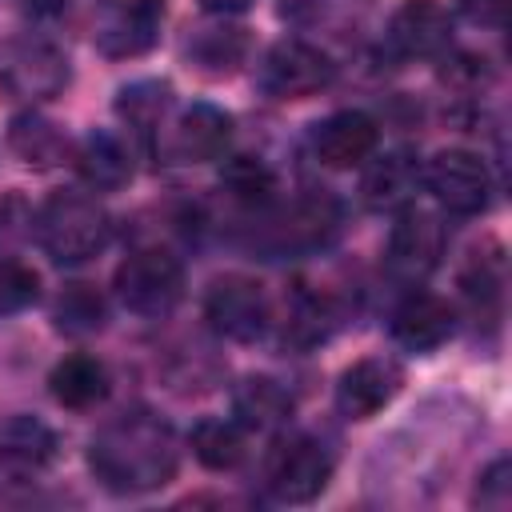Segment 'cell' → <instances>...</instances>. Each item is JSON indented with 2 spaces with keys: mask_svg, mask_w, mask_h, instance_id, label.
<instances>
[{
  "mask_svg": "<svg viewBox=\"0 0 512 512\" xmlns=\"http://www.w3.org/2000/svg\"><path fill=\"white\" fill-rule=\"evenodd\" d=\"M328 324H332V308H328V300H320V296H300L296 308H292L288 332H292L300 344H316V340L328 336Z\"/></svg>",
  "mask_w": 512,
  "mask_h": 512,
  "instance_id": "4dcf8cb0",
  "label": "cell"
},
{
  "mask_svg": "<svg viewBox=\"0 0 512 512\" xmlns=\"http://www.w3.org/2000/svg\"><path fill=\"white\" fill-rule=\"evenodd\" d=\"M336 76V64L308 40H276L260 68H256V84L272 96V100H304L316 96L320 88H328Z\"/></svg>",
  "mask_w": 512,
  "mask_h": 512,
  "instance_id": "52a82bcc",
  "label": "cell"
},
{
  "mask_svg": "<svg viewBox=\"0 0 512 512\" xmlns=\"http://www.w3.org/2000/svg\"><path fill=\"white\" fill-rule=\"evenodd\" d=\"M376 0H288L284 20L304 28V32H328V36H348L356 32Z\"/></svg>",
  "mask_w": 512,
  "mask_h": 512,
  "instance_id": "d4e9b609",
  "label": "cell"
},
{
  "mask_svg": "<svg viewBox=\"0 0 512 512\" xmlns=\"http://www.w3.org/2000/svg\"><path fill=\"white\" fill-rule=\"evenodd\" d=\"M232 140V116L216 104H192L180 112L176 128H172V152L188 164H204V160H220L224 148Z\"/></svg>",
  "mask_w": 512,
  "mask_h": 512,
  "instance_id": "ac0fdd59",
  "label": "cell"
},
{
  "mask_svg": "<svg viewBox=\"0 0 512 512\" xmlns=\"http://www.w3.org/2000/svg\"><path fill=\"white\" fill-rule=\"evenodd\" d=\"M88 468L108 492H156L180 468L176 432L152 412H124L108 420L88 448Z\"/></svg>",
  "mask_w": 512,
  "mask_h": 512,
  "instance_id": "6da1fadb",
  "label": "cell"
},
{
  "mask_svg": "<svg viewBox=\"0 0 512 512\" xmlns=\"http://www.w3.org/2000/svg\"><path fill=\"white\" fill-rule=\"evenodd\" d=\"M112 284L128 312L160 320L184 300V264L164 248H140L124 256Z\"/></svg>",
  "mask_w": 512,
  "mask_h": 512,
  "instance_id": "3957f363",
  "label": "cell"
},
{
  "mask_svg": "<svg viewBox=\"0 0 512 512\" xmlns=\"http://www.w3.org/2000/svg\"><path fill=\"white\" fill-rule=\"evenodd\" d=\"M224 188L240 200V204H252V208H264L276 192V176L264 160H252V156H232L228 168H224Z\"/></svg>",
  "mask_w": 512,
  "mask_h": 512,
  "instance_id": "83f0119b",
  "label": "cell"
},
{
  "mask_svg": "<svg viewBox=\"0 0 512 512\" xmlns=\"http://www.w3.org/2000/svg\"><path fill=\"white\" fill-rule=\"evenodd\" d=\"M292 416V392L272 376H244L232 392V420L244 424V432H272L288 424Z\"/></svg>",
  "mask_w": 512,
  "mask_h": 512,
  "instance_id": "ffe728a7",
  "label": "cell"
},
{
  "mask_svg": "<svg viewBox=\"0 0 512 512\" xmlns=\"http://www.w3.org/2000/svg\"><path fill=\"white\" fill-rule=\"evenodd\" d=\"M68 84V56L52 40H20L0 64V88L20 104H40L60 96Z\"/></svg>",
  "mask_w": 512,
  "mask_h": 512,
  "instance_id": "30bf717a",
  "label": "cell"
},
{
  "mask_svg": "<svg viewBox=\"0 0 512 512\" xmlns=\"http://www.w3.org/2000/svg\"><path fill=\"white\" fill-rule=\"evenodd\" d=\"M364 176H360V200L372 212H400L416 200L420 184H424V164L416 152L408 148H388V152H372L364 160Z\"/></svg>",
  "mask_w": 512,
  "mask_h": 512,
  "instance_id": "7c38bea8",
  "label": "cell"
},
{
  "mask_svg": "<svg viewBox=\"0 0 512 512\" xmlns=\"http://www.w3.org/2000/svg\"><path fill=\"white\" fill-rule=\"evenodd\" d=\"M508 492H512V468H508V460H496V464L480 476L476 500H480L484 508H504V504H508Z\"/></svg>",
  "mask_w": 512,
  "mask_h": 512,
  "instance_id": "836d02e7",
  "label": "cell"
},
{
  "mask_svg": "<svg viewBox=\"0 0 512 512\" xmlns=\"http://www.w3.org/2000/svg\"><path fill=\"white\" fill-rule=\"evenodd\" d=\"M456 12H460L468 24L504 28V20H508V0H456Z\"/></svg>",
  "mask_w": 512,
  "mask_h": 512,
  "instance_id": "e575fe53",
  "label": "cell"
},
{
  "mask_svg": "<svg viewBox=\"0 0 512 512\" xmlns=\"http://www.w3.org/2000/svg\"><path fill=\"white\" fill-rule=\"evenodd\" d=\"M448 64L452 68H444V80L456 84V88H464V92H480V88L492 84V68L484 60H476V56H456Z\"/></svg>",
  "mask_w": 512,
  "mask_h": 512,
  "instance_id": "d6a6232c",
  "label": "cell"
},
{
  "mask_svg": "<svg viewBox=\"0 0 512 512\" xmlns=\"http://www.w3.org/2000/svg\"><path fill=\"white\" fill-rule=\"evenodd\" d=\"M32 232L56 264H84L96 252H104V244L112 236V220L92 196L56 192L36 208Z\"/></svg>",
  "mask_w": 512,
  "mask_h": 512,
  "instance_id": "7a4b0ae2",
  "label": "cell"
},
{
  "mask_svg": "<svg viewBox=\"0 0 512 512\" xmlns=\"http://www.w3.org/2000/svg\"><path fill=\"white\" fill-rule=\"evenodd\" d=\"M204 320L212 324V332H220L236 344L260 340L272 320L264 284H256L252 276H220L204 296Z\"/></svg>",
  "mask_w": 512,
  "mask_h": 512,
  "instance_id": "9c48e42d",
  "label": "cell"
},
{
  "mask_svg": "<svg viewBox=\"0 0 512 512\" xmlns=\"http://www.w3.org/2000/svg\"><path fill=\"white\" fill-rule=\"evenodd\" d=\"M388 328H392V340H396L400 348H408V352H432V348H440V344L452 336L456 312H452V304H448L444 296L412 288V292L392 308V324H388Z\"/></svg>",
  "mask_w": 512,
  "mask_h": 512,
  "instance_id": "9a60e30c",
  "label": "cell"
},
{
  "mask_svg": "<svg viewBox=\"0 0 512 512\" xmlns=\"http://www.w3.org/2000/svg\"><path fill=\"white\" fill-rule=\"evenodd\" d=\"M168 104H172V88L164 80H136L128 88H120L116 96V116L140 136L152 144V136L160 132L164 116H168Z\"/></svg>",
  "mask_w": 512,
  "mask_h": 512,
  "instance_id": "484cf974",
  "label": "cell"
},
{
  "mask_svg": "<svg viewBox=\"0 0 512 512\" xmlns=\"http://www.w3.org/2000/svg\"><path fill=\"white\" fill-rule=\"evenodd\" d=\"M400 384H404V368L392 356H364L340 372L336 408L348 420H372L380 408H388L396 400Z\"/></svg>",
  "mask_w": 512,
  "mask_h": 512,
  "instance_id": "4fadbf2b",
  "label": "cell"
},
{
  "mask_svg": "<svg viewBox=\"0 0 512 512\" xmlns=\"http://www.w3.org/2000/svg\"><path fill=\"white\" fill-rule=\"evenodd\" d=\"M328 480H332V452L308 432L280 436L264 460V488L280 504H308L328 488Z\"/></svg>",
  "mask_w": 512,
  "mask_h": 512,
  "instance_id": "277c9868",
  "label": "cell"
},
{
  "mask_svg": "<svg viewBox=\"0 0 512 512\" xmlns=\"http://www.w3.org/2000/svg\"><path fill=\"white\" fill-rule=\"evenodd\" d=\"M188 448L192 456L212 468V472H228L248 456V440H244V424L232 416H204L192 424L188 432Z\"/></svg>",
  "mask_w": 512,
  "mask_h": 512,
  "instance_id": "cb8c5ba5",
  "label": "cell"
},
{
  "mask_svg": "<svg viewBox=\"0 0 512 512\" xmlns=\"http://www.w3.org/2000/svg\"><path fill=\"white\" fill-rule=\"evenodd\" d=\"M340 224V208L332 196L324 192H308V196H296L272 224V248L276 252H296V248H316L324 244Z\"/></svg>",
  "mask_w": 512,
  "mask_h": 512,
  "instance_id": "2e32d148",
  "label": "cell"
},
{
  "mask_svg": "<svg viewBox=\"0 0 512 512\" xmlns=\"http://www.w3.org/2000/svg\"><path fill=\"white\" fill-rule=\"evenodd\" d=\"M164 28V0H96L92 44L108 60L144 56Z\"/></svg>",
  "mask_w": 512,
  "mask_h": 512,
  "instance_id": "8992f818",
  "label": "cell"
},
{
  "mask_svg": "<svg viewBox=\"0 0 512 512\" xmlns=\"http://www.w3.org/2000/svg\"><path fill=\"white\" fill-rule=\"evenodd\" d=\"M52 320H56V328L68 332V336H92V332L104 328L108 308H104V296H100L92 284H68V288L56 296Z\"/></svg>",
  "mask_w": 512,
  "mask_h": 512,
  "instance_id": "4316f807",
  "label": "cell"
},
{
  "mask_svg": "<svg viewBox=\"0 0 512 512\" xmlns=\"http://www.w3.org/2000/svg\"><path fill=\"white\" fill-rule=\"evenodd\" d=\"M376 140H380L376 120L368 112L344 108V112L324 116L312 128V156L328 168H356L376 152Z\"/></svg>",
  "mask_w": 512,
  "mask_h": 512,
  "instance_id": "5bb4252c",
  "label": "cell"
},
{
  "mask_svg": "<svg viewBox=\"0 0 512 512\" xmlns=\"http://www.w3.org/2000/svg\"><path fill=\"white\" fill-rule=\"evenodd\" d=\"M32 216L36 212L24 204V196H16V192L0 196V256H8L32 232Z\"/></svg>",
  "mask_w": 512,
  "mask_h": 512,
  "instance_id": "1f68e13d",
  "label": "cell"
},
{
  "mask_svg": "<svg viewBox=\"0 0 512 512\" xmlns=\"http://www.w3.org/2000/svg\"><path fill=\"white\" fill-rule=\"evenodd\" d=\"M8 148L20 156V164H28V168H56V164H64V156H68V136L60 132V124L56 120H48V116H40V112H16L12 116V124H8Z\"/></svg>",
  "mask_w": 512,
  "mask_h": 512,
  "instance_id": "7402d4cb",
  "label": "cell"
},
{
  "mask_svg": "<svg viewBox=\"0 0 512 512\" xmlns=\"http://www.w3.org/2000/svg\"><path fill=\"white\" fill-rule=\"evenodd\" d=\"M252 0H200V8L204 12H212V16H236V12H244Z\"/></svg>",
  "mask_w": 512,
  "mask_h": 512,
  "instance_id": "d590c367",
  "label": "cell"
},
{
  "mask_svg": "<svg viewBox=\"0 0 512 512\" xmlns=\"http://www.w3.org/2000/svg\"><path fill=\"white\" fill-rule=\"evenodd\" d=\"M460 288L472 300V308H484V304L492 308L500 300V288H504V260H500V252H476L468 272H464V280H460Z\"/></svg>",
  "mask_w": 512,
  "mask_h": 512,
  "instance_id": "f1b7e54d",
  "label": "cell"
},
{
  "mask_svg": "<svg viewBox=\"0 0 512 512\" xmlns=\"http://www.w3.org/2000/svg\"><path fill=\"white\" fill-rule=\"evenodd\" d=\"M108 384H112V380H108L104 360H96V356H88V352L64 356V360L52 368V376H48L52 400L64 404V408H72V412H84V408L100 404V400L108 396Z\"/></svg>",
  "mask_w": 512,
  "mask_h": 512,
  "instance_id": "44dd1931",
  "label": "cell"
},
{
  "mask_svg": "<svg viewBox=\"0 0 512 512\" xmlns=\"http://www.w3.org/2000/svg\"><path fill=\"white\" fill-rule=\"evenodd\" d=\"M444 244H448V232H444L440 216L408 204V208L396 212V224H392L388 244H384V264L400 284L412 288V284H424L436 272V264L444 256Z\"/></svg>",
  "mask_w": 512,
  "mask_h": 512,
  "instance_id": "5b68a950",
  "label": "cell"
},
{
  "mask_svg": "<svg viewBox=\"0 0 512 512\" xmlns=\"http://www.w3.org/2000/svg\"><path fill=\"white\" fill-rule=\"evenodd\" d=\"M56 460V432L36 416H8L0 424V468L16 480L44 472Z\"/></svg>",
  "mask_w": 512,
  "mask_h": 512,
  "instance_id": "e0dca14e",
  "label": "cell"
},
{
  "mask_svg": "<svg viewBox=\"0 0 512 512\" xmlns=\"http://www.w3.org/2000/svg\"><path fill=\"white\" fill-rule=\"evenodd\" d=\"M424 188L436 196L440 208L456 216H480L492 204V176L488 164L468 148H444L424 164Z\"/></svg>",
  "mask_w": 512,
  "mask_h": 512,
  "instance_id": "ba28073f",
  "label": "cell"
},
{
  "mask_svg": "<svg viewBox=\"0 0 512 512\" xmlns=\"http://www.w3.org/2000/svg\"><path fill=\"white\" fill-rule=\"evenodd\" d=\"M76 172L92 192H116L132 180V152L116 132H88L76 148Z\"/></svg>",
  "mask_w": 512,
  "mask_h": 512,
  "instance_id": "d6986e66",
  "label": "cell"
},
{
  "mask_svg": "<svg viewBox=\"0 0 512 512\" xmlns=\"http://www.w3.org/2000/svg\"><path fill=\"white\" fill-rule=\"evenodd\" d=\"M184 56L196 64V72L204 76H228L244 64L248 56V32L236 24H208L196 28L184 44Z\"/></svg>",
  "mask_w": 512,
  "mask_h": 512,
  "instance_id": "603a6c76",
  "label": "cell"
},
{
  "mask_svg": "<svg viewBox=\"0 0 512 512\" xmlns=\"http://www.w3.org/2000/svg\"><path fill=\"white\" fill-rule=\"evenodd\" d=\"M36 292H40V276L20 260L0 256V320L24 312L36 300Z\"/></svg>",
  "mask_w": 512,
  "mask_h": 512,
  "instance_id": "f546056e",
  "label": "cell"
},
{
  "mask_svg": "<svg viewBox=\"0 0 512 512\" xmlns=\"http://www.w3.org/2000/svg\"><path fill=\"white\" fill-rule=\"evenodd\" d=\"M384 40L400 60H436L452 48V16L440 0H404L388 20Z\"/></svg>",
  "mask_w": 512,
  "mask_h": 512,
  "instance_id": "8fae6325",
  "label": "cell"
}]
</instances>
